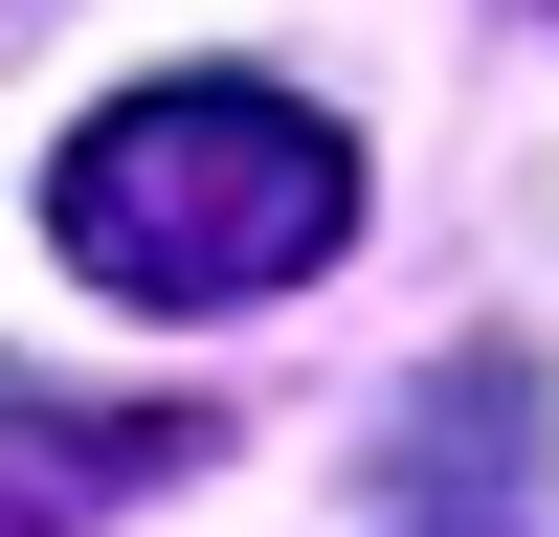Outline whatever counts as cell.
<instances>
[{"label": "cell", "instance_id": "cell-1", "mask_svg": "<svg viewBox=\"0 0 559 537\" xmlns=\"http://www.w3.org/2000/svg\"><path fill=\"white\" fill-rule=\"evenodd\" d=\"M45 247L112 313H247V291H292V268L358 247V157H336V112H292L247 68H157V90H112L68 134Z\"/></svg>", "mask_w": 559, "mask_h": 537}, {"label": "cell", "instance_id": "cell-2", "mask_svg": "<svg viewBox=\"0 0 559 537\" xmlns=\"http://www.w3.org/2000/svg\"><path fill=\"white\" fill-rule=\"evenodd\" d=\"M179 426H90V403H0V537H90L112 492H157Z\"/></svg>", "mask_w": 559, "mask_h": 537}]
</instances>
